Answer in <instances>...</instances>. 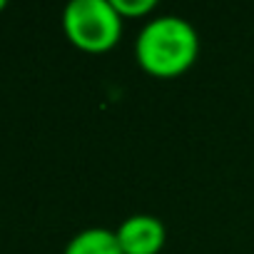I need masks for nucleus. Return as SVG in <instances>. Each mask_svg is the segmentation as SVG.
Segmentation results:
<instances>
[{
    "label": "nucleus",
    "instance_id": "1",
    "mask_svg": "<svg viewBox=\"0 0 254 254\" xmlns=\"http://www.w3.org/2000/svg\"><path fill=\"white\" fill-rule=\"evenodd\" d=\"M199 58V33L182 15H155L145 20L135 40V60L152 77H177Z\"/></svg>",
    "mask_w": 254,
    "mask_h": 254
},
{
    "label": "nucleus",
    "instance_id": "2",
    "mask_svg": "<svg viewBox=\"0 0 254 254\" xmlns=\"http://www.w3.org/2000/svg\"><path fill=\"white\" fill-rule=\"evenodd\" d=\"M125 20L112 0H70L63 10V33L82 53H107L122 38Z\"/></svg>",
    "mask_w": 254,
    "mask_h": 254
},
{
    "label": "nucleus",
    "instance_id": "3",
    "mask_svg": "<svg viewBox=\"0 0 254 254\" xmlns=\"http://www.w3.org/2000/svg\"><path fill=\"white\" fill-rule=\"evenodd\" d=\"M122 254H160L167 242V229L155 214H130L115 229Z\"/></svg>",
    "mask_w": 254,
    "mask_h": 254
},
{
    "label": "nucleus",
    "instance_id": "4",
    "mask_svg": "<svg viewBox=\"0 0 254 254\" xmlns=\"http://www.w3.org/2000/svg\"><path fill=\"white\" fill-rule=\"evenodd\" d=\"M63 254H122V249H120L115 229L87 227L67 239Z\"/></svg>",
    "mask_w": 254,
    "mask_h": 254
},
{
    "label": "nucleus",
    "instance_id": "5",
    "mask_svg": "<svg viewBox=\"0 0 254 254\" xmlns=\"http://www.w3.org/2000/svg\"><path fill=\"white\" fill-rule=\"evenodd\" d=\"M112 5L122 20H150V15L157 10L155 0H112Z\"/></svg>",
    "mask_w": 254,
    "mask_h": 254
},
{
    "label": "nucleus",
    "instance_id": "6",
    "mask_svg": "<svg viewBox=\"0 0 254 254\" xmlns=\"http://www.w3.org/2000/svg\"><path fill=\"white\" fill-rule=\"evenodd\" d=\"M0 10H5V0H0Z\"/></svg>",
    "mask_w": 254,
    "mask_h": 254
}]
</instances>
